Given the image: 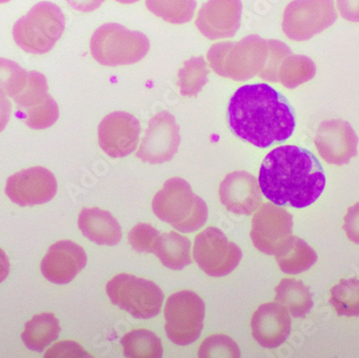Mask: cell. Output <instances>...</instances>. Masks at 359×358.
<instances>
[{
  "mask_svg": "<svg viewBox=\"0 0 359 358\" xmlns=\"http://www.w3.org/2000/svg\"><path fill=\"white\" fill-rule=\"evenodd\" d=\"M241 16V0H208L199 10L196 26L208 39H225L239 30Z\"/></svg>",
  "mask_w": 359,
  "mask_h": 358,
  "instance_id": "14",
  "label": "cell"
},
{
  "mask_svg": "<svg viewBox=\"0 0 359 358\" xmlns=\"http://www.w3.org/2000/svg\"><path fill=\"white\" fill-rule=\"evenodd\" d=\"M251 329L254 339L262 347L266 349L280 347L292 331L290 313L281 303H264L252 317Z\"/></svg>",
  "mask_w": 359,
  "mask_h": 358,
  "instance_id": "16",
  "label": "cell"
},
{
  "mask_svg": "<svg viewBox=\"0 0 359 358\" xmlns=\"http://www.w3.org/2000/svg\"><path fill=\"white\" fill-rule=\"evenodd\" d=\"M116 3L124 4V5H132L137 3L139 0H116Z\"/></svg>",
  "mask_w": 359,
  "mask_h": 358,
  "instance_id": "38",
  "label": "cell"
},
{
  "mask_svg": "<svg viewBox=\"0 0 359 358\" xmlns=\"http://www.w3.org/2000/svg\"><path fill=\"white\" fill-rule=\"evenodd\" d=\"M12 105L5 95L0 94V133L6 128L11 115Z\"/></svg>",
  "mask_w": 359,
  "mask_h": 358,
  "instance_id": "36",
  "label": "cell"
},
{
  "mask_svg": "<svg viewBox=\"0 0 359 358\" xmlns=\"http://www.w3.org/2000/svg\"><path fill=\"white\" fill-rule=\"evenodd\" d=\"M125 356L132 358H159L164 354L161 339L148 329H135L122 339Z\"/></svg>",
  "mask_w": 359,
  "mask_h": 358,
  "instance_id": "24",
  "label": "cell"
},
{
  "mask_svg": "<svg viewBox=\"0 0 359 358\" xmlns=\"http://www.w3.org/2000/svg\"><path fill=\"white\" fill-rule=\"evenodd\" d=\"M267 56V42L257 36H249L239 42H219L208 52L210 67L219 76L245 81L262 69Z\"/></svg>",
  "mask_w": 359,
  "mask_h": 358,
  "instance_id": "5",
  "label": "cell"
},
{
  "mask_svg": "<svg viewBox=\"0 0 359 358\" xmlns=\"http://www.w3.org/2000/svg\"><path fill=\"white\" fill-rule=\"evenodd\" d=\"M145 5L151 13L167 23H189L195 14V0H145Z\"/></svg>",
  "mask_w": 359,
  "mask_h": 358,
  "instance_id": "25",
  "label": "cell"
},
{
  "mask_svg": "<svg viewBox=\"0 0 359 358\" xmlns=\"http://www.w3.org/2000/svg\"><path fill=\"white\" fill-rule=\"evenodd\" d=\"M344 230L351 241L359 244V204L351 207L344 216Z\"/></svg>",
  "mask_w": 359,
  "mask_h": 358,
  "instance_id": "34",
  "label": "cell"
},
{
  "mask_svg": "<svg viewBox=\"0 0 359 358\" xmlns=\"http://www.w3.org/2000/svg\"><path fill=\"white\" fill-rule=\"evenodd\" d=\"M48 81L43 74L38 72H28L25 86L13 100L19 106L20 110L25 111L42 104L50 95L48 93Z\"/></svg>",
  "mask_w": 359,
  "mask_h": 358,
  "instance_id": "28",
  "label": "cell"
},
{
  "mask_svg": "<svg viewBox=\"0 0 359 358\" xmlns=\"http://www.w3.org/2000/svg\"><path fill=\"white\" fill-rule=\"evenodd\" d=\"M260 192L272 204L302 209L324 192L326 177L318 159L302 147L283 145L266 155L258 175Z\"/></svg>",
  "mask_w": 359,
  "mask_h": 358,
  "instance_id": "2",
  "label": "cell"
},
{
  "mask_svg": "<svg viewBox=\"0 0 359 358\" xmlns=\"http://www.w3.org/2000/svg\"><path fill=\"white\" fill-rule=\"evenodd\" d=\"M158 230L150 224H137L128 234L129 244L139 253H154L155 246L158 241Z\"/></svg>",
  "mask_w": 359,
  "mask_h": 358,
  "instance_id": "32",
  "label": "cell"
},
{
  "mask_svg": "<svg viewBox=\"0 0 359 358\" xmlns=\"http://www.w3.org/2000/svg\"><path fill=\"white\" fill-rule=\"evenodd\" d=\"M201 357H240L237 343L226 336L217 335L207 338L199 349Z\"/></svg>",
  "mask_w": 359,
  "mask_h": 358,
  "instance_id": "31",
  "label": "cell"
},
{
  "mask_svg": "<svg viewBox=\"0 0 359 358\" xmlns=\"http://www.w3.org/2000/svg\"><path fill=\"white\" fill-rule=\"evenodd\" d=\"M140 133V123L134 115L113 112L104 117L98 126V142L107 155L122 159L136 151Z\"/></svg>",
  "mask_w": 359,
  "mask_h": 358,
  "instance_id": "13",
  "label": "cell"
},
{
  "mask_svg": "<svg viewBox=\"0 0 359 358\" xmlns=\"http://www.w3.org/2000/svg\"><path fill=\"white\" fill-rule=\"evenodd\" d=\"M330 301L340 317H359V279L341 280L330 291Z\"/></svg>",
  "mask_w": 359,
  "mask_h": 358,
  "instance_id": "26",
  "label": "cell"
},
{
  "mask_svg": "<svg viewBox=\"0 0 359 358\" xmlns=\"http://www.w3.org/2000/svg\"><path fill=\"white\" fill-rule=\"evenodd\" d=\"M46 357H86L88 356L78 343L72 341H62L48 350Z\"/></svg>",
  "mask_w": 359,
  "mask_h": 358,
  "instance_id": "33",
  "label": "cell"
},
{
  "mask_svg": "<svg viewBox=\"0 0 359 358\" xmlns=\"http://www.w3.org/2000/svg\"><path fill=\"white\" fill-rule=\"evenodd\" d=\"M276 301L287 309L292 317H304L313 307L310 289L296 279H283L276 287Z\"/></svg>",
  "mask_w": 359,
  "mask_h": 358,
  "instance_id": "22",
  "label": "cell"
},
{
  "mask_svg": "<svg viewBox=\"0 0 359 358\" xmlns=\"http://www.w3.org/2000/svg\"><path fill=\"white\" fill-rule=\"evenodd\" d=\"M152 209L159 220L181 232L201 230L208 220L207 204L181 178H172L164 184L153 198Z\"/></svg>",
  "mask_w": 359,
  "mask_h": 358,
  "instance_id": "3",
  "label": "cell"
},
{
  "mask_svg": "<svg viewBox=\"0 0 359 358\" xmlns=\"http://www.w3.org/2000/svg\"><path fill=\"white\" fill-rule=\"evenodd\" d=\"M153 254L167 268L181 270L191 263V241L177 232H166L159 236Z\"/></svg>",
  "mask_w": 359,
  "mask_h": 358,
  "instance_id": "21",
  "label": "cell"
},
{
  "mask_svg": "<svg viewBox=\"0 0 359 358\" xmlns=\"http://www.w3.org/2000/svg\"><path fill=\"white\" fill-rule=\"evenodd\" d=\"M60 325L55 315L41 313L25 325L23 341L32 351L41 352L60 336Z\"/></svg>",
  "mask_w": 359,
  "mask_h": 358,
  "instance_id": "23",
  "label": "cell"
},
{
  "mask_svg": "<svg viewBox=\"0 0 359 358\" xmlns=\"http://www.w3.org/2000/svg\"><path fill=\"white\" fill-rule=\"evenodd\" d=\"M79 228L88 240L100 246H116L122 240V228L110 212L86 208L79 216Z\"/></svg>",
  "mask_w": 359,
  "mask_h": 358,
  "instance_id": "18",
  "label": "cell"
},
{
  "mask_svg": "<svg viewBox=\"0 0 359 358\" xmlns=\"http://www.w3.org/2000/svg\"><path fill=\"white\" fill-rule=\"evenodd\" d=\"M205 315V303L196 293H175L165 305L167 337L177 345H191L201 337Z\"/></svg>",
  "mask_w": 359,
  "mask_h": 358,
  "instance_id": "8",
  "label": "cell"
},
{
  "mask_svg": "<svg viewBox=\"0 0 359 358\" xmlns=\"http://www.w3.org/2000/svg\"><path fill=\"white\" fill-rule=\"evenodd\" d=\"M28 72L20 65L0 58V94L14 98L20 94L27 81Z\"/></svg>",
  "mask_w": 359,
  "mask_h": 358,
  "instance_id": "29",
  "label": "cell"
},
{
  "mask_svg": "<svg viewBox=\"0 0 359 358\" xmlns=\"http://www.w3.org/2000/svg\"><path fill=\"white\" fill-rule=\"evenodd\" d=\"M228 123L237 137L260 149L287 140L296 127L287 99L265 83L243 85L233 94Z\"/></svg>",
  "mask_w": 359,
  "mask_h": 358,
  "instance_id": "1",
  "label": "cell"
},
{
  "mask_svg": "<svg viewBox=\"0 0 359 358\" xmlns=\"http://www.w3.org/2000/svg\"><path fill=\"white\" fill-rule=\"evenodd\" d=\"M209 78V68L205 58H193L187 60L179 70L180 93L183 96L193 97L198 94L207 84Z\"/></svg>",
  "mask_w": 359,
  "mask_h": 358,
  "instance_id": "27",
  "label": "cell"
},
{
  "mask_svg": "<svg viewBox=\"0 0 359 358\" xmlns=\"http://www.w3.org/2000/svg\"><path fill=\"white\" fill-rule=\"evenodd\" d=\"M292 216L276 204H265L252 220L251 239L254 246L267 255H276L292 236Z\"/></svg>",
  "mask_w": 359,
  "mask_h": 358,
  "instance_id": "10",
  "label": "cell"
},
{
  "mask_svg": "<svg viewBox=\"0 0 359 358\" xmlns=\"http://www.w3.org/2000/svg\"><path fill=\"white\" fill-rule=\"evenodd\" d=\"M219 198L224 207L237 216H250L262 201L257 181L245 171L226 175L219 186Z\"/></svg>",
  "mask_w": 359,
  "mask_h": 358,
  "instance_id": "17",
  "label": "cell"
},
{
  "mask_svg": "<svg viewBox=\"0 0 359 358\" xmlns=\"http://www.w3.org/2000/svg\"><path fill=\"white\" fill-rule=\"evenodd\" d=\"M179 129V125L170 113L166 111L157 113L151 119L137 157L149 164H164L170 161L181 142Z\"/></svg>",
  "mask_w": 359,
  "mask_h": 358,
  "instance_id": "12",
  "label": "cell"
},
{
  "mask_svg": "<svg viewBox=\"0 0 359 358\" xmlns=\"http://www.w3.org/2000/svg\"><path fill=\"white\" fill-rule=\"evenodd\" d=\"M10 271V262L8 258L7 254L3 248H0V283L7 279L9 276Z\"/></svg>",
  "mask_w": 359,
  "mask_h": 358,
  "instance_id": "37",
  "label": "cell"
},
{
  "mask_svg": "<svg viewBox=\"0 0 359 358\" xmlns=\"http://www.w3.org/2000/svg\"><path fill=\"white\" fill-rule=\"evenodd\" d=\"M8 1H10V0H0V4L8 3Z\"/></svg>",
  "mask_w": 359,
  "mask_h": 358,
  "instance_id": "39",
  "label": "cell"
},
{
  "mask_svg": "<svg viewBox=\"0 0 359 358\" xmlns=\"http://www.w3.org/2000/svg\"><path fill=\"white\" fill-rule=\"evenodd\" d=\"M193 255L203 272L219 278L231 274L237 268L242 251L219 228L208 227L196 237Z\"/></svg>",
  "mask_w": 359,
  "mask_h": 358,
  "instance_id": "9",
  "label": "cell"
},
{
  "mask_svg": "<svg viewBox=\"0 0 359 358\" xmlns=\"http://www.w3.org/2000/svg\"><path fill=\"white\" fill-rule=\"evenodd\" d=\"M57 193V181L50 170L32 167L11 175L6 183V194L21 207L51 201Z\"/></svg>",
  "mask_w": 359,
  "mask_h": 358,
  "instance_id": "11",
  "label": "cell"
},
{
  "mask_svg": "<svg viewBox=\"0 0 359 358\" xmlns=\"http://www.w3.org/2000/svg\"><path fill=\"white\" fill-rule=\"evenodd\" d=\"M24 122L29 128L40 131L46 129L55 124L60 117V109L56 101L48 96L42 104L25 111Z\"/></svg>",
  "mask_w": 359,
  "mask_h": 358,
  "instance_id": "30",
  "label": "cell"
},
{
  "mask_svg": "<svg viewBox=\"0 0 359 358\" xmlns=\"http://www.w3.org/2000/svg\"><path fill=\"white\" fill-rule=\"evenodd\" d=\"M106 289L111 303L135 319H152L163 307V291L152 281L133 274H118L109 281Z\"/></svg>",
  "mask_w": 359,
  "mask_h": 358,
  "instance_id": "7",
  "label": "cell"
},
{
  "mask_svg": "<svg viewBox=\"0 0 359 358\" xmlns=\"http://www.w3.org/2000/svg\"><path fill=\"white\" fill-rule=\"evenodd\" d=\"M88 263V256L82 246L69 240L56 242L41 262L44 278L55 284H68Z\"/></svg>",
  "mask_w": 359,
  "mask_h": 358,
  "instance_id": "15",
  "label": "cell"
},
{
  "mask_svg": "<svg viewBox=\"0 0 359 358\" xmlns=\"http://www.w3.org/2000/svg\"><path fill=\"white\" fill-rule=\"evenodd\" d=\"M66 1L74 11L86 13V12L98 9L106 0H66Z\"/></svg>",
  "mask_w": 359,
  "mask_h": 358,
  "instance_id": "35",
  "label": "cell"
},
{
  "mask_svg": "<svg viewBox=\"0 0 359 358\" xmlns=\"http://www.w3.org/2000/svg\"><path fill=\"white\" fill-rule=\"evenodd\" d=\"M356 139L348 125L328 126L327 131L318 139L323 157L330 163L342 164L353 157Z\"/></svg>",
  "mask_w": 359,
  "mask_h": 358,
  "instance_id": "19",
  "label": "cell"
},
{
  "mask_svg": "<svg viewBox=\"0 0 359 358\" xmlns=\"http://www.w3.org/2000/svg\"><path fill=\"white\" fill-rule=\"evenodd\" d=\"M66 20L60 7L48 1L37 4L14 24V42L30 54L48 53L64 34Z\"/></svg>",
  "mask_w": 359,
  "mask_h": 358,
  "instance_id": "4",
  "label": "cell"
},
{
  "mask_svg": "<svg viewBox=\"0 0 359 358\" xmlns=\"http://www.w3.org/2000/svg\"><path fill=\"white\" fill-rule=\"evenodd\" d=\"M276 258L283 272L298 274L311 268L318 260V255L302 239L290 236L281 250L276 253Z\"/></svg>",
  "mask_w": 359,
  "mask_h": 358,
  "instance_id": "20",
  "label": "cell"
},
{
  "mask_svg": "<svg viewBox=\"0 0 359 358\" xmlns=\"http://www.w3.org/2000/svg\"><path fill=\"white\" fill-rule=\"evenodd\" d=\"M150 51L148 37L120 24L109 23L95 30L90 39V53L104 66H126L147 56Z\"/></svg>",
  "mask_w": 359,
  "mask_h": 358,
  "instance_id": "6",
  "label": "cell"
}]
</instances>
